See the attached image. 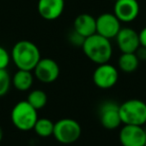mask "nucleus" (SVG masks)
I'll use <instances>...</instances> for the list:
<instances>
[{
	"label": "nucleus",
	"instance_id": "obj_11",
	"mask_svg": "<svg viewBox=\"0 0 146 146\" xmlns=\"http://www.w3.org/2000/svg\"><path fill=\"white\" fill-rule=\"evenodd\" d=\"M115 38L118 48L122 53H134L140 47L139 33L129 27L120 29Z\"/></svg>",
	"mask_w": 146,
	"mask_h": 146
},
{
	"label": "nucleus",
	"instance_id": "obj_19",
	"mask_svg": "<svg viewBox=\"0 0 146 146\" xmlns=\"http://www.w3.org/2000/svg\"><path fill=\"white\" fill-rule=\"evenodd\" d=\"M12 80L6 69H0V97L8 93Z\"/></svg>",
	"mask_w": 146,
	"mask_h": 146
},
{
	"label": "nucleus",
	"instance_id": "obj_15",
	"mask_svg": "<svg viewBox=\"0 0 146 146\" xmlns=\"http://www.w3.org/2000/svg\"><path fill=\"white\" fill-rule=\"evenodd\" d=\"M12 80V85L19 91H27L31 88L33 84V77L32 71L23 70L18 69L14 73V75L11 78Z\"/></svg>",
	"mask_w": 146,
	"mask_h": 146
},
{
	"label": "nucleus",
	"instance_id": "obj_9",
	"mask_svg": "<svg viewBox=\"0 0 146 146\" xmlns=\"http://www.w3.org/2000/svg\"><path fill=\"white\" fill-rule=\"evenodd\" d=\"M120 29L121 22L114 13H103L96 18V33L105 38H115Z\"/></svg>",
	"mask_w": 146,
	"mask_h": 146
},
{
	"label": "nucleus",
	"instance_id": "obj_17",
	"mask_svg": "<svg viewBox=\"0 0 146 146\" xmlns=\"http://www.w3.org/2000/svg\"><path fill=\"white\" fill-rule=\"evenodd\" d=\"M47 100H48L47 94L41 89L32 90L27 96V102L37 111L45 107V105L47 104Z\"/></svg>",
	"mask_w": 146,
	"mask_h": 146
},
{
	"label": "nucleus",
	"instance_id": "obj_14",
	"mask_svg": "<svg viewBox=\"0 0 146 146\" xmlns=\"http://www.w3.org/2000/svg\"><path fill=\"white\" fill-rule=\"evenodd\" d=\"M73 28L82 37L87 38L96 33V18L87 13L78 15L73 23Z\"/></svg>",
	"mask_w": 146,
	"mask_h": 146
},
{
	"label": "nucleus",
	"instance_id": "obj_3",
	"mask_svg": "<svg viewBox=\"0 0 146 146\" xmlns=\"http://www.w3.org/2000/svg\"><path fill=\"white\" fill-rule=\"evenodd\" d=\"M38 116L37 110L27 102V100L17 102L11 111V121L17 129L29 131L33 129Z\"/></svg>",
	"mask_w": 146,
	"mask_h": 146
},
{
	"label": "nucleus",
	"instance_id": "obj_7",
	"mask_svg": "<svg viewBox=\"0 0 146 146\" xmlns=\"http://www.w3.org/2000/svg\"><path fill=\"white\" fill-rule=\"evenodd\" d=\"M34 75L42 83H52L58 78L60 68L52 58H41L33 69Z\"/></svg>",
	"mask_w": 146,
	"mask_h": 146
},
{
	"label": "nucleus",
	"instance_id": "obj_12",
	"mask_svg": "<svg viewBox=\"0 0 146 146\" xmlns=\"http://www.w3.org/2000/svg\"><path fill=\"white\" fill-rule=\"evenodd\" d=\"M114 14L120 22H131L139 14L137 0H117L114 5Z\"/></svg>",
	"mask_w": 146,
	"mask_h": 146
},
{
	"label": "nucleus",
	"instance_id": "obj_21",
	"mask_svg": "<svg viewBox=\"0 0 146 146\" xmlns=\"http://www.w3.org/2000/svg\"><path fill=\"white\" fill-rule=\"evenodd\" d=\"M85 40L84 37H82L80 34H78L76 31L73 30V32L69 35V41L72 43L73 45H76V46H81L83 45V42Z\"/></svg>",
	"mask_w": 146,
	"mask_h": 146
},
{
	"label": "nucleus",
	"instance_id": "obj_20",
	"mask_svg": "<svg viewBox=\"0 0 146 146\" xmlns=\"http://www.w3.org/2000/svg\"><path fill=\"white\" fill-rule=\"evenodd\" d=\"M11 60V56L4 47L0 46V69H6Z\"/></svg>",
	"mask_w": 146,
	"mask_h": 146
},
{
	"label": "nucleus",
	"instance_id": "obj_25",
	"mask_svg": "<svg viewBox=\"0 0 146 146\" xmlns=\"http://www.w3.org/2000/svg\"><path fill=\"white\" fill-rule=\"evenodd\" d=\"M144 146H146V142H145V145H144Z\"/></svg>",
	"mask_w": 146,
	"mask_h": 146
},
{
	"label": "nucleus",
	"instance_id": "obj_10",
	"mask_svg": "<svg viewBox=\"0 0 146 146\" xmlns=\"http://www.w3.org/2000/svg\"><path fill=\"white\" fill-rule=\"evenodd\" d=\"M100 123L106 129H116L122 124L119 113V105L115 102L107 101L103 103L99 110Z\"/></svg>",
	"mask_w": 146,
	"mask_h": 146
},
{
	"label": "nucleus",
	"instance_id": "obj_24",
	"mask_svg": "<svg viewBox=\"0 0 146 146\" xmlns=\"http://www.w3.org/2000/svg\"><path fill=\"white\" fill-rule=\"evenodd\" d=\"M2 138H3V129L1 127V125H0V141L2 140Z\"/></svg>",
	"mask_w": 146,
	"mask_h": 146
},
{
	"label": "nucleus",
	"instance_id": "obj_16",
	"mask_svg": "<svg viewBox=\"0 0 146 146\" xmlns=\"http://www.w3.org/2000/svg\"><path fill=\"white\" fill-rule=\"evenodd\" d=\"M139 59L136 53H122L118 58V67L125 73L134 72L139 66Z\"/></svg>",
	"mask_w": 146,
	"mask_h": 146
},
{
	"label": "nucleus",
	"instance_id": "obj_8",
	"mask_svg": "<svg viewBox=\"0 0 146 146\" xmlns=\"http://www.w3.org/2000/svg\"><path fill=\"white\" fill-rule=\"evenodd\" d=\"M122 146H144L146 142V130L140 125L123 124L119 132Z\"/></svg>",
	"mask_w": 146,
	"mask_h": 146
},
{
	"label": "nucleus",
	"instance_id": "obj_27",
	"mask_svg": "<svg viewBox=\"0 0 146 146\" xmlns=\"http://www.w3.org/2000/svg\"><path fill=\"white\" fill-rule=\"evenodd\" d=\"M145 124H146V123H145Z\"/></svg>",
	"mask_w": 146,
	"mask_h": 146
},
{
	"label": "nucleus",
	"instance_id": "obj_4",
	"mask_svg": "<svg viewBox=\"0 0 146 146\" xmlns=\"http://www.w3.org/2000/svg\"><path fill=\"white\" fill-rule=\"evenodd\" d=\"M122 124L143 126L146 123V103L140 99H129L119 105Z\"/></svg>",
	"mask_w": 146,
	"mask_h": 146
},
{
	"label": "nucleus",
	"instance_id": "obj_26",
	"mask_svg": "<svg viewBox=\"0 0 146 146\" xmlns=\"http://www.w3.org/2000/svg\"><path fill=\"white\" fill-rule=\"evenodd\" d=\"M114 1H117V0H114Z\"/></svg>",
	"mask_w": 146,
	"mask_h": 146
},
{
	"label": "nucleus",
	"instance_id": "obj_1",
	"mask_svg": "<svg viewBox=\"0 0 146 146\" xmlns=\"http://www.w3.org/2000/svg\"><path fill=\"white\" fill-rule=\"evenodd\" d=\"M10 56L17 68L28 71H33L41 59L40 51L37 45L28 40H21L15 43Z\"/></svg>",
	"mask_w": 146,
	"mask_h": 146
},
{
	"label": "nucleus",
	"instance_id": "obj_2",
	"mask_svg": "<svg viewBox=\"0 0 146 146\" xmlns=\"http://www.w3.org/2000/svg\"><path fill=\"white\" fill-rule=\"evenodd\" d=\"M82 49L87 58L97 65L109 62L112 57V45L110 39L97 33L85 38Z\"/></svg>",
	"mask_w": 146,
	"mask_h": 146
},
{
	"label": "nucleus",
	"instance_id": "obj_18",
	"mask_svg": "<svg viewBox=\"0 0 146 146\" xmlns=\"http://www.w3.org/2000/svg\"><path fill=\"white\" fill-rule=\"evenodd\" d=\"M33 130L40 137H49L53 135L54 122H52L48 118H38L33 127Z\"/></svg>",
	"mask_w": 146,
	"mask_h": 146
},
{
	"label": "nucleus",
	"instance_id": "obj_6",
	"mask_svg": "<svg viewBox=\"0 0 146 146\" xmlns=\"http://www.w3.org/2000/svg\"><path fill=\"white\" fill-rule=\"evenodd\" d=\"M118 70L109 63L99 64L93 72V83L100 89H109L118 81Z\"/></svg>",
	"mask_w": 146,
	"mask_h": 146
},
{
	"label": "nucleus",
	"instance_id": "obj_13",
	"mask_svg": "<svg viewBox=\"0 0 146 146\" xmlns=\"http://www.w3.org/2000/svg\"><path fill=\"white\" fill-rule=\"evenodd\" d=\"M37 10L45 20H55L63 13L64 0H39Z\"/></svg>",
	"mask_w": 146,
	"mask_h": 146
},
{
	"label": "nucleus",
	"instance_id": "obj_5",
	"mask_svg": "<svg viewBox=\"0 0 146 146\" xmlns=\"http://www.w3.org/2000/svg\"><path fill=\"white\" fill-rule=\"evenodd\" d=\"M81 131V126L76 120L63 118L54 123L53 136L62 144H72L79 139Z\"/></svg>",
	"mask_w": 146,
	"mask_h": 146
},
{
	"label": "nucleus",
	"instance_id": "obj_22",
	"mask_svg": "<svg viewBox=\"0 0 146 146\" xmlns=\"http://www.w3.org/2000/svg\"><path fill=\"white\" fill-rule=\"evenodd\" d=\"M136 55H137L139 61L142 60H146V48L143 46H140L139 48L136 50Z\"/></svg>",
	"mask_w": 146,
	"mask_h": 146
},
{
	"label": "nucleus",
	"instance_id": "obj_23",
	"mask_svg": "<svg viewBox=\"0 0 146 146\" xmlns=\"http://www.w3.org/2000/svg\"><path fill=\"white\" fill-rule=\"evenodd\" d=\"M139 41L140 46H143L146 48V27L139 32Z\"/></svg>",
	"mask_w": 146,
	"mask_h": 146
}]
</instances>
